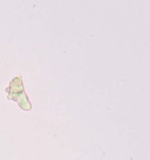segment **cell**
Instances as JSON below:
<instances>
[{
	"label": "cell",
	"mask_w": 150,
	"mask_h": 160,
	"mask_svg": "<svg viewBox=\"0 0 150 160\" xmlns=\"http://www.w3.org/2000/svg\"><path fill=\"white\" fill-rule=\"evenodd\" d=\"M14 102H17L19 108H20L21 110H24V111H29V110H32V104H31V102H29V99H28L25 91H24L21 95H19Z\"/></svg>",
	"instance_id": "obj_2"
},
{
	"label": "cell",
	"mask_w": 150,
	"mask_h": 160,
	"mask_svg": "<svg viewBox=\"0 0 150 160\" xmlns=\"http://www.w3.org/2000/svg\"><path fill=\"white\" fill-rule=\"evenodd\" d=\"M6 95L8 101H15L19 95H21L25 91L24 82H22V76L14 77L13 80H11L8 87L6 88Z\"/></svg>",
	"instance_id": "obj_1"
}]
</instances>
